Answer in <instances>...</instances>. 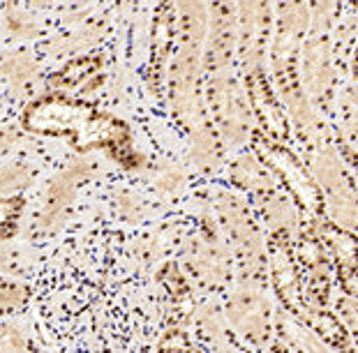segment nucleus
Masks as SVG:
<instances>
[{
  "label": "nucleus",
  "instance_id": "1",
  "mask_svg": "<svg viewBox=\"0 0 358 353\" xmlns=\"http://www.w3.org/2000/svg\"><path fill=\"white\" fill-rule=\"evenodd\" d=\"M26 127L33 132L44 134H72L77 145L81 148H90V145H104L116 143L125 136V129L120 122L97 116L86 106L72 104L67 99H42L30 106L26 113Z\"/></svg>",
  "mask_w": 358,
  "mask_h": 353
},
{
  "label": "nucleus",
  "instance_id": "2",
  "mask_svg": "<svg viewBox=\"0 0 358 353\" xmlns=\"http://www.w3.org/2000/svg\"><path fill=\"white\" fill-rule=\"evenodd\" d=\"M88 173H90L88 162H74L51 182L47 208H44V215H42L44 226H58L60 222H63L67 206H70V201L74 199V189H77V185L83 178H88Z\"/></svg>",
  "mask_w": 358,
  "mask_h": 353
},
{
  "label": "nucleus",
  "instance_id": "3",
  "mask_svg": "<svg viewBox=\"0 0 358 353\" xmlns=\"http://www.w3.org/2000/svg\"><path fill=\"white\" fill-rule=\"evenodd\" d=\"M0 72H3L7 79H12L14 83H24L35 74V65H33V60L26 56H10L3 60Z\"/></svg>",
  "mask_w": 358,
  "mask_h": 353
},
{
  "label": "nucleus",
  "instance_id": "4",
  "mask_svg": "<svg viewBox=\"0 0 358 353\" xmlns=\"http://www.w3.org/2000/svg\"><path fill=\"white\" fill-rule=\"evenodd\" d=\"M30 180V171L24 164H14L0 171V194L5 192H14L19 187H26Z\"/></svg>",
  "mask_w": 358,
  "mask_h": 353
},
{
  "label": "nucleus",
  "instance_id": "5",
  "mask_svg": "<svg viewBox=\"0 0 358 353\" xmlns=\"http://www.w3.org/2000/svg\"><path fill=\"white\" fill-rule=\"evenodd\" d=\"M90 70H93V63H90V60H79V63H72L67 67V70L56 79V83L58 86H77Z\"/></svg>",
  "mask_w": 358,
  "mask_h": 353
},
{
  "label": "nucleus",
  "instance_id": "6",
  "mask_svg": "<svg viewBox=\"0 0 358 353\" xmlns=\"http://www.w3.org/2000/svg\"><path fill=\"white\" fill-rule=\"evenodd\" d=\"M26 301V294L12 284L0 282V310H12V307H19Z\"/></svg>",
  "mask_w": 358,
  "mask_h": 353
},
{
  "label": "nucleus",
  "instance_id": "7",
  "mask_svg": "<svg viewBox=\"0 0 358 353\" xmlns=\"http://www.w3.org/2000/svg\"><path fill=\"white\" fill-rule=\"evenodd\" d=\"M19 210H21L19 199H0V231L12 226V222L17 219Z\"/></svg>",
  "mask_w": 358,
  "mask_h": 353
},
{
  "label": "nucleus",
  "instance_id": "8",
  "mask_svg": "<svg viewBox=\"0 0 358 353\" xmlns=\"http://www.w3.org/2000/svg\"><path fill=\"white\" fill-rule=\"evenodd\" d=\"M24 337H21L19 333H14V330L10 328H0V347L5 349H21L24 347Z\"/></svg>",
  "mask_w": 358,
  "mask_h": 353
}]
</instances>
